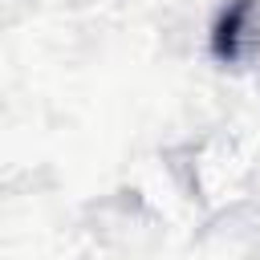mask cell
<instances>
[{
  "mask_svg": "<svg viewBox=\"0 0 260 260\" xmlns=\"http://www.w3.org/2000/svg\"><path fill=\"white\" fill-rule=\"evenodd\" d=\"M248 12H252V4L248 0H232L228 4V12L219 16V24H215V41H211V49H215V57H236V49H240V24L248 20Z\"/></svg>",
  "mask_w": 260,
  "mask_h": 260,
  "instance_id": "cell-1",
  "label": "cell"
}]
</instances>
